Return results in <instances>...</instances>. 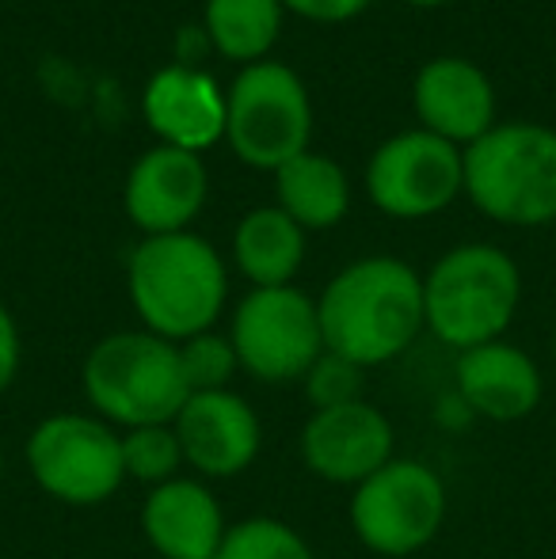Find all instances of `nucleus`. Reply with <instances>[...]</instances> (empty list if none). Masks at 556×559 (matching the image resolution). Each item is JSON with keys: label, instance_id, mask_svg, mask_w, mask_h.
I'll return each instance as SVG.
<instances>
[{"label": "nucleus", "instance_id": "nucleus-17", "mask_svg": "<svg viewBox=\"0 0 556 559\" xmlns=\"http://www.w3.org/2000/svg\"><path fill=\"white\" fill-rule=\"evenodd\" d=\"M453 377H458L461 404L488 423L527 419L545 396V377L537 361L507 338L461 350Z\"/></svg>", "mask_w": 556, "mask_h": 559}, {"label": "nucleus", "instance_id": "nucleus-29", "mask_svg": "<svg viewBox=\"0 0 556 559\" xmlns=\"http://www.w3.org/2000/svg\"><path fill=\"white\" fill-rule=\"evenodd\" d=\"M553 358H556V332H553Z\"/></svg>", "mask_w": 556, "mask_h": 559}, {"label": "nucleus", "instance_id": "nucleus-23", "mask_svg": "<svg viewBox=\"0 0 556 559\" xmlns=\"http://www.w3.org/2000/svg\"><path fill=\"white\" fill-rule=\"evenodd\" d=\"M179 346V369H184V381L191 392H217L229 389L233 377L240 373V358L233 350L229 335L222 332H199L191 338H184Z\"/></svg>", "mask_w": 556, "mask_h": 559}, {"label": "nucleus", "instance_id": "nucleus-9", "mask_svg": "<svg viewBox=\"0 0 556 559\" xmlns=\"http://www.w3.org/2000/svg\"><path fill=\"white\" fill-rule=\"evenodd\" d=\"M229 343L240 369L263 384H289L309 373L324 354L317 297L297 286L252 289L240 297L229 324Z\"/></svg>", "mask_w": 556, "mask_h": 559}, {"label": "nucleus", "instance_id": "nucleus-16", "mask_svg": "<svg viewBox=\"0 0 556 559\" xmlns=\"http://www.w3.org/2000/svg\"><path fill=\"white\" fill-rule=\"evenodd\" d=\"M141 115L161 145L184 153L202 156L225 138V92L214 76L191 66H168L149 76Z\"/></svg>", "mask_w": 556, "mask_h": 559}, {"label": "nucleus", "instance_id": "nucleus-3", "mask_svg": "<svg viewBox=\"0 0 556 559\" xmlns=\"http://www.w3.org/2000/svg\"><path fill=\"white\" fill-rule=\"evenodd\" d=\"M522 305V271L496 243H458L423 274V320L450 350L496 343Z\"/></svg>", "mask_w": 556, "mask_h": 559}, {"label": "nucleus", "instance_id": "nucleus-27", "mask_svg": "<svg viewBox=\"0 0 556 559\" xmlns=\"http://www.w3.org/2000/svg\"><path fill=\"white\" fill-rule=\"evenodd\" d=\"M412 8H442V4H453V0H404Z\"/></svg>", "mask_w": 556, "mask_h": 559}, {"label": "nucleus", "instance_id": "nucleus-25", "mask_svg": "<svg viewBox=\"0 0 556 559\" xmlns=\"http://www.w3.org/2000/svg\"><path fill=\"white\" fill-rule=\"evenodd\" d=\"M23 366V338H20V324H15L12 309L0 301V392H8L20 377Z\"/></svg>", "mask_w": 556, "mask_h": 559}, {"label": "nucleus", "instance_id": "nucleus-21", "mask_svg": "<svg viewBox=\"0 0 556 559\" xmlns=\"http://www.w3.org/2000/svg\"><path fill=\"white\" fill-rule=\"evenodd\" d=\"M214 559H317V552L282 518L256 514L240 518L225 530V540Z\"/></svg>", "mask_w": 556, "mask_h": 559}, {"label": "nucleus", "instance_id": "nucleus-2", "mask_svg": "<svg viewBox=\"0 0 556 559\" xmlns=\"http://www.w3.org/2000/svg\"><path fill=\"white\" fill-rule=\"evenodd\" d=\"M127 289L145 332L184 343L217 324L229 297V271L214 243L187 228L145 236L130 251Z\"/></svg>", "mask_w": 556, "mask_h": 559}, {"label": "nucleus", "instance_id": "nucleus-7", "mask_svg": "<svg viewBox=\"0 0 556 559\" xmlns=\"http://www.w3.org/2000/svg\"><path fill=\"white\" fill-rule=\"evenodd\" d=\"M312 138V104L301 76L282 61H256L225 92V141L248 168L279 171Z\"/></svg>", "mask_w": 556, "mask_h": 559}, {"label": "nucleus", "instance_id": "nucleus-19", "mask_svg": "<svg viewBox=\"0 0 556 559\" xmlns=\"http://www.w3.org/2000/svg\"><path fill=\"white\" fill-rule=\"evenodd\" d=\"M275 206L289 222H297L305 233H320L347 217L351 210V183L347 171L312 148L286 160L275 171Z\"/></svg>", "mask_w": 556, "mask_h": 559}, {"label": "nucleus", "instance_id": "nucleus-4", "mask_svg": "<svg viewBox=\"0 0 556 559\" xmlns=\"http://www.w3.org/2000/svg\"><path fill=\"white\" fill-rule=\"evenodd\" d=\"M81 392L92 415L115 430L171 423L191 396L179 369V346L145 328L99 338L84 354Z\"/></svg>", "mask_w": 556, "mask_h": 559}, {"label": "nucleus", "instance_id": "nucleus-5", "mask_svg": "<svg viewBox=\"0 0 556 559\" xmlns=\"http://www.w3.org/2000/svg\"><path fill=\"white\" fill-rule=\"evenodd\" d=\"M465 194L484 217L511 228L556 222V130L537 122H496L461 148Z\"/></svg>", "mask_w": 556, "mask_h": 559}, {"label": "nucleus", "instance_id": "nucleus-1", "mask_svg": "<svg viewBox=\"0 0 556 559\" xmlns=\"http://www.w3.org/2000/svg\"><path fill=\"white\" fill-rule=\"evenodd\" d=\"M324 350L363 369L401 358L423 320V274L397 255H366L347 263L317 297Z\"/></svg>", "mask_w": 556, "mask_h": 559}, {"label": "nucleus", "instance_id": "nucleus-12", "mask_svg": "<svg viewBox=\"0 0 556 559\" xmlns=\"http://www.w3.org/2000/svg\"><path fill=\"white\" fill-rule=\"evenodd\" d=\"M184 445V464L199 479H237L256 464L263 449V423L240 392H191L171 419Z\"/></svg>", "mask_w": 556, "mask_h": 559}, {"label": "nucleus", "instance_id": "nucleus-6", "mask_svg": "<svg viewBox=\"0 0 556 559\" xmlns=\"http://www.w3.org/2000/svg\"><path fill=\"white\" fill-rule=\"evenodd\" d=\"M31 479L61 507H99L127 484L122 435L92 412L46 415L23 445Z\"/></svg>", "mask_w": 556, "mask_h": 559}, {"label": "nucleus", "instance_id": "nucleus-13", "mask_svg": "<svg viewBox=\"0 0 556 559\" xmlns=\"http://www.w3.org/2000/svg\"><path fill=\"white\" fill-rule=\"evenodd\" d=\"M206 191L210 179L199 153L153 145L130 168L127 187H122V206L145 236L187 233L206 206Z\"/></svg>", "mask_w": 556, "mask_h": 559}, {"label": "nucleus", "instance_id": "nucleus-22", "mask_svg": "<svg viewBox=\"0 0 556 559\" xmlns=\"http://www.w3.org/2000/svg\"><path fill=\"white\" fill-rule=\"evenodd\" d=\"M119 435H122V468H127V479H138L145 487H161L179 476V468H184V445H179L171 423L119 430Z\"/></svg>", "mask_w": 556, "mask_h": 559}, {"label": "nucleus", "instance_id": "nucleus-11", "mask_svg": "<svg viewBox=\"0 0 556 559\" xmlns=\"http://www.w3.org/2000/svg\"><path fill=\"white\" fill-rule=\"evenodd\" d=\"M297 453L305 468L324 484L358 487L397 456V435L381 407L358 400L312 412L297 435Z\"/></svg>", "mask_w": 556, "mask_h": 559}, {"label": "nucleus", "instance_id": "nucleus-8", "mask_svg": "<svg viewBox=\"0 0 556 559\" xmlns=\"http://www.w3.org/2000/svg\"><path fill=\"white\" fill-rule=\"evenodd\" d=\"M351 530L374 556L409 559L438 537L446 522V484L416 456H393L386 468L351 487Z\"/></svg>", "mask_w": 556, "mask_h": 559}, {"label": "nucleus", "instance_id": "nucleus-14", "mask_svg": "<svg viewBox=\"0 0 556 559\" xmlns=\"http://www.w3.org/2000/svg\"><path fill=\"white\" fill-rule=\"evenodd\" d=\"M419 130L469 148L496 126V88L488 73L465 58H430L412 84Z\"/></svg>", "mask_w": 556, "mask_h": 559}, {"label": "nucleus", "instance_id": "nucleus-15", "mask_svg": "<svg viewBox=\"0 0 556 559\" xmlns=\"http://www.w3.org/2000/svg\"><path fill=\"white\" fill-rule=\"evenodd\" d=\"M138 525L161 559H214L229 530L222 502L199 476H176L149 487Z\"/></svg>", "mask_w": 556, "mask_h": 559}, {"label": "nucleus", "instance_id": "nucleus-20", "mask_svg": "<svg viewBox=\"0 0 556 559\" xmlns=\"http://www.w3.org/2000/svg\"><path fill=\"white\" fill-rule=\"evenodd\" d=\"M282 0H206L202 23L217 53L240 66L268 61L271 46L282 35Z\"/></svg>", "mask_w": 556, "mask_h": 559}, {"label": "nucleus", "instance_id": "nucleus-18", "mask_svg": "<svg viewBox=\"0 0 556 559\" xmlns=\"http://www.w3.org/2000/svg\"><path fill=\"white\" fill-rule=\"evenodd\" d=\"M305 228L289 222L279 206L248 210L233 228V263L252 289L294 286L305 263Z\"/></svg>", "mask_w": 556, "mask_h": 559}, {"label": "nucleus", "instance_id": "nucleus-26", "mask_svg": "<svg viewBox=\"0 0 556 559\" xmlns=\"http://www.w3.org/2000/svg\"><path fill=\"white\" fill-rule=\"evenodd\" d=\"M282 8L305 15L309 23H347L370 8V0H282Z\"/></svg>", "mask_w": 556, "mask_h": 559}, {"label": "nucleus", "instance_id": "nucleus-10", "mask_svg": "<svg viewBox=\"0 0 556 559\" xmlns=\"http://www.w3.org/2000/svg\"><path fill=\"white\" fill-rule=\"evenodd\" d=\"M366 191L386 217L423 222L442 214L465 191L461 148L427 130H404L381 141L366 164Z\"/></svg>", "mask_w": 556, "mask_h": 559}, {"label": "nucleus", "instance_id": "nucleus-24", "mask_svg": "<svg viewBox=\"0 0 556 559\" xmlns=\"http://www.w3.org/2000/svg\"><path fill=\"white\" fill-rule=\"evenodd\" d=\"M301 389H305V400L312 404V412L358 404V400H363V389H366V369L347 358H340V354L324 350L309 366V373L301 377Z\"/></svg>", "mask_w": 556, "mask_h": 559}, {"label": "nucleus", "instance_id": "nucleus-28", "mask_svg": "<svg viewBox=\"0 0 556 559\" xmlns=\"http://www.w3.org/2000/svg\"><path fill=\"white\" fill-rule=\"evenodd\" d=\"M0 479H4V442H0Z\"/></svg>", "mask_w": 556, "mask_h": 559}]
</instances>
